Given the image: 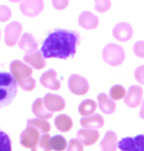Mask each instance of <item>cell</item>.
<instances>
[{
  "instance_id": "cell-1",
  "label": "cell",
  "mask_w": 144,
  "mask_h": 151,
  "mask_svg": "<svg viewBox=\"0 0 144 151\" xmlns=\"http://www.w3.org/2000/svg\"><path fill=\"white\" fill-rule=\"evenodd\" d=\"M80 40V35L77 32L57 29L47 35L40 51L45 59H67L76 54Z\"/></svg>"
},
{
  "instance_id": "cell-2",
  "label": "cell",
  "mask_w": 144,
  "mask_h": 151,
  "mask_svg": "<svg viewBox=\"0 0 144 151\" xmlns=\"http://www.w3.org/2000/svg\"><path fill=\"white\" fill-rule=\"evenodd\" d=\"M18 83L10 73L0 72V108L6 107L16 97Z\"/></svg>"
},
{
  "instance_id": "cell-3",
  "label": "cell",
  "mask_w": 144,
  "mask_h": 151,
  "mask_svg": "<svg viewBox=\"0 0 144 151\" xmlns=\"http://www.w3.org/2000/svg\"><path fill=\"white\" fill-rule=\"evenodd\" d=\"M102 58L108 65L116 67L125 61V50L116 43H108L102 50Z\"/></svg>"
},
{
  "instance_id": "cell-4",
  "label": "cell",
  "mask_w": 144,
  "mask_h": 151,
  "mask_svg": "<svg viewBox=\"0 0 144 151\" xmlns=\"http://www.w3.org/2000/svg\"><path fill=\"white\" fill-rule=\"evenodd\" d=\"M10 71L18 83L32 78V69L20 60H14L10 64Z\"/></svg>"
},
{
  "instance_id": "cell-5",
  "label": "cell",
  "mask_w": 144,
  "mask_h": 151,
  "mask_svg": "<svg viewBox=\"0 0 144 151\" xmlns=\"http://www.w3.org/2000/svg\"><path fill=\"white\" fill-rule=\"evenodd\" d=\"M118 147L122 151H144V134L122 138L118 142Z\"/></svg>"
},
{
  "instance_id": "cell-6",
  "label": "cell",
  "mask_w": 144,
  "mask_h": 151,
  "mask_svg": "<svg viewBox=\"0 0 144 151\" xmlns=\"http://www.w3.org/2000/svg\"><path fill=\"white\" fill-rule=\"evenodd\" d=\"M69 89L76 95H85L89 89V83L85 78L80 75L74 74L69 78Z\"/></svg>"
},
{
  "instance_id": "cell-7",
  "label": "cell",
  "mask_w": 144,
  "mask_h": 151,
  "mask_svg": "<svg viewBox=\"0 0 144 151\" xmlns=\"http://www.w3.org/2000/svg\"><path fill=\"white\" fill-rule=\"evenodd\" d=\"M39 132L32 127H27L20 135V143L26 148H34L40 140Z\"/></svg>"
},
{
  "instance_id": "cell-8",
  "label": "cell",
  "mask_w": 144,
  "mask_h": 151,
  "mask_svg": "<svg viewBox=\"0 0 144 151\" xmlns=\"http://www.w3.org/2000/svg\"><path fill=\"white\" fill-rule=\"evenodd\" d=\"M23 27L19 22H11L5 28V43L8 46H14L20 38Z\"/></svg>"
},
{
  "instance_id": "cell-9",
  "label": "cell",
  "mask_w": 144,
  "mask_h": 151,
  "mask_svg": "<svg viewBox=\"0 0 144 151\" xmlns=\"http://www.w3.org/2000/svg\"><path fill=\"white\" fill-rule=\"evenodd\" d=\"M43 102L48 111L51 113L62 111L66 106L64 98L60 95L53 94V93H46L43 98Z\"/></svg>"
},
{
  "instance_id": "cell-10",
  "label": "cell",
  "mask_w": 144,
  "mask_h": 151,
  "mask_svg": "<svg viewBox=\"0 0 144 151\" xmlns=\"http://www.w3.org/2000/svg\"><path fill=\"white\" fill-rule=\"evenodd\" d=\"M143 89L139 86H131L125 97V103L130 108H135L142 102Z\"/></svg>"
},
{
  "instance_id": "cell-11",
  "label": "cell",
  "mask_w": 144,
  "mask_h": 151,
  "mask_svg": "<svg viewBox=\"0 0 144 151\" xmlns=\"http://www.w3.org/2000/svg\"><path fill=\"white\" fill-rule=\"evenodd\" d=\"M133 29L130 24L121 22L114 27L113 29V35L117 40L119 41H127L130 40L133 37Z\"/></svg>"
},
{
  "instance_id": "cell-12",
  "label": "cell",
  "mask_w": 144,
  "mask_h": 151,
  "mask_svg": "<svg viewBox=\"0 0 144 151\" xmlns=\"http://www.w3.org/2000/svg\"><path fill=\"white\" fill-rule=\"evenodd\" d=\"M40 83L44 87L52 90H58L61 87V83L57 80V73L53 69H49L40 77Z\"/></svg>"
},
{
  "instance_id": "cell-13",
  "label": "cell",
  "mask_w": 144,
  "mask_h": 151,
  "mask_svg": "<svg viewBox=\"0 0 144 151\" xmlns=\"http://www.w3.org/2000/svg\"><path fill=\"white\" fill-rule=\"evenodd\" d=\"M99 132L96 129H82L77 132V137L83 145L89 146L94 144L96 141L98 140Z\"/></svg>"
},
{
  "instance_id": "cell-14",
  "label": "cell",
  "mask_w": 144,
  "mask_h": 151,
  "mask_svg": "<svg viewBox=\"0 0 144 151\" xmlns=\"http://www.w3.org/2000/svg\"><path fill=\"white\" fill-rule=\"evenodd\" d=\"M21 12L28 17H35L42 11V1H24L20 5Z\"/></svg>"
},
{
  "instance_id": "cell-15",
  "label": "cell",
  "mask_w": 144,
  "mask_h": 151,
  "mask_svg": "<svg viewBox=\"0 0 144 151\" xmlns=\"http://www.w3.org/2000/svg\"><path fill=\"white\" fill-rule=\"evenodd\" d=\"M99 19L93 13L89 11H83L79 17V25L85 29H93L98 27Z\"/></svg>"
},
{
  "instance_id": "cell-16",
  "label": "cell",
  "mask_w": 144,
  "mask_h": 151,
  "mask_svg": "<svg viewBox=\"0 0 144 151\" xmlns=\"http://www.w3.org/2000/svg\"><path fill=\"white\" fill-rule=\"evenodd\" d=\"M19 48L24 50L26 54H31L37 51V42L34 37L29 32H26L22 35L19 41Z\"/></svg>"
},
{
  "instance_id": "cell-17",
  "label": "cell",
  "mask_w": 144,
  "mask_h": 151,
  "mask_svg": "<svg viewBox=\"0 0 144 151\" xmlns=\"http://www.w3.org/2000/svg\"><path fill=\"white\" fill-rule=\"evenodd\" d=\"M24 61H25L27 64H29V66H32V68H35L37 70H40L45 67L46 62H45V58L43 57L41 51H35L34 53L31 54H26L24 56Z\"/></svg>"
},
{
  "instance_id": "cell-18",
  "label": "cell",
  "mask_w": 144,
  "mask_h": 151,
  "mask_svg": "<svg viewBox=\"0 0 144 151\" xmlns=\"http://www.w3.org/2000/svg\"><path fill=\"white\" fill-rule=\"evenodd\" d=\"M80 125L83 129H100L104 125V119L100 114H93L88 117H83L80 121Z\"/></svg>"
},
{
  "instance_id": "cell-19",
  "label": "cell",
  "mask_w": 144,
  "mask_h": 151,
  "mask_svg": "<svg viewBox=\"0 0 144 151\" xmlns=\"http://www.w3.org/2000/svg\"><path fill=\"white\" fill-rule=\"evenodd\" d=\"M98 106L100 110L105 114H113L116 110V103L113 99H111L106 93H99L97 96Z\"/></svg>"
},
{
  "instance_id": "cell-20",
  "label": "cell",
  "mask_w": 144,
  "mask_h": 151,
  "mask_svg": "<svg viewBox=\"0 0 144 151\" xmlns=\"http://www.w3.org/2000/svg\"><path fill=\"white\" fill-rule=\"evenodd\" d=\"M101 151H117L118 143H117V134L115 132L108 131L105 134L103 139L100 142Z\"/></svg>"
},
{
  "instance_id": "cell-21",
  "label": "cell",
  "mask_w": 144,
  "mask_h": 151,
  "mask_svg": "<svg viewBox=\"0 0 144 151\" xmlns=\"http://www.w3.org/2000/svg\"><path fill=\"white\" fill-rule=\"evenodd\" d=\"M32 113H34L35 116L39 119H43V120H47L50 119L52 117V113L50 111L47 110V108L44 105L43 99L42 98H37L32 103Z\"/></svg>"
},
{
  "instance_id": "cell-22",
  "label": "cell",
  "mask_w": 144,
  "mask_h": 151,
  "mask_svg": "<svg viewBox=\"0 0 144 151\" xmlns=\"http://www.w3.org/2000/svg\"><path fill=\"white\" fill-rule=\"evenodd\" d=\"M54 124H55L57 129L63 132H69L73 128V120L66 114L58 115L54 120Z\"/></svg>"
},
{
  "instance_id": "cell-23",
  "label": "cell",
  "mask_w": 144,
  "mask_h": 151,
  "mask_svg": "<svg viewBox=\"0 0 144 151\" xmlns=\"http://www.w3.org/2000/svg\"><path fill=\"white\" fill-rule=\"evenodd\" d=\"M27 127H32V128L37 129L39 132L47 134L50 131V124L46 120L35 118V119H29L27 121Z\"/></svg>"
},
{
  "instance_id": "cell-24",
  "label": "cell",
  "mask_w": 144,
  "mask_h": 151,
  "mask_svg": "<svg viewBox=\"0 0 144 151\" xmlns=\"http://www.w3.org/2000/svg\"><path fill=\"white\" fill-rule=\"evenodd\" d=\"M96 102L92 99H85L79 105V113L83 117L91 116L96 110Z\"/></svg>"
},
{
  "instance_id": "cell-25",
  "label": "cell",
  "mask_w": 144,
  "mask_h": 151,
  "mask_svg": "<svg viewBox=\"0 0 144 151\" xmlns=\"http://www.w3.org/2000/svg\"><path fill=\"white\" fill-rule=\"evenodd\" d=\"M50 146H51V149H53L54 151H63L66 148H68L67 147L68 143L64 137H62V135H60V134H57L51 137Z\"/></svg>"
},
{
  "instance_id": "cell-26",
  "label": "cell",
  "mask_w": 144,
  "mask_h": 151,
  "mask_svg": "<svg viewBox=\"0 0 144 151\" xmlns=\"http://www.w3.org/2000/svg\"><path fill=\"white\" fill-rule=\"evenodd\" d=\"M110 98L113 99V100H120V99H123L127 95V91H125V88L121 84H115L111 87L110 92H109Z\"/></svg>"
},
{
  "instance_id": "cell-27",
  "label": "cell",
  "mask_w": 144,
  "mask_h": 151,
  "mask_svg": "<svg viewBox=\"0 0 144 151\" xmlns=\"http://www.w3.org/2000/svg\"><path fill=\"white\" fill-rule=\"evenodd\" d=\"M50 139L51 137L49 134H42L40 137L39 142L37 143V146L32 149V151H51Z\"/></svg>"
},
{
  "instance_id": "cell-28",
  "label": "cell",
  "mask_w": 144,
  "mask_h": 151,
  "mask_svg": "<svg viewBox=\"0 0 144 151\" xmlns=\"http://www.w3.org/2000/svg\"><path fill=\"white\" fill-rule=\"evenodd\" d=\"M0 151H12L10 137L4 132H0Z\"/></svg>"
},
{
  "instance_id": "cell-29",
  "label": "cell",
  "mask_w": 144,
  "mask_h": 151,
  "mask_svg": "<svg viewBox=\"0 0 144 151\" xmlns=\"http://www.w3.org/2000/svg\"><path fill=\"white\" fill-rule=\"evenodd\" d=\"M67 151H83V144L77 138H72L69 141Z\"/></svg>"
},
{
  "instance_id": "cell-30",
  "label": "cell",
  "mask_w": 144,
  "mask_h": 151,
  "mask_svg": "<svg viewBox=\"0 0 144 151\" xmlns=\"http://www.w3.org/2000/svg\"><path fill=\"white\" fill-rule=\"evenodd\" d=\"M11 18V10L8 6L0 5V22H6Z\"/></svg>"
},
{
  "instance_id": "cell-31",
  "label": "cell",
  "mask_w": 144,
  "mask_h": 151,
  "mask_svg": "<svg viewBox=\"0 0 144 151\" xmlns=\"http://www.w3.org/2000/svg\"><path fill=\"white\" fill-rule=\"evenodd\" d=\"M133 52L135 56L139 58H144V40H139L134 43Z\"/></svg>"
},
{
  "instance_id": "cell-32",
  "label": "cell",
  "mask_w": 144,
  "mask_h": 151,
  "mask_svg": "<svg viewBox=\"0 0 144 151\" xmlns=\"http://www.w3.org/2000/svg\"><path fill=\"white\" fill-rule=\"evenodd\" d=\"M19 86L22 87V89L26 90V91H31L35 87V80L34 78H31L29 80L20 83Z\"/></svg>"
},
{
  "instance_id": "cell-33",
  "label": "cell",
  "mask_w": 144,
  "mask_h": 151,
  "mask_svg": "<svg viewBox=\"0 0 144 151\" xmlns=\"http://www.w3.org/2000/svg\"><path fill=\"white\" fill-rule=\"evenodd\" d=\"M111 6V2L110 1H96L95 2V10H97L98 12H100V13H104V12H106L109 10Z\"/></svg>"
},
{
  "instance_id": "cell-34",
  "label": "cell",
  "mask_w": 144,
  "mask_h": 151,
  "mask_svg": "<svg viewBox=\"0 0 144 151\" xmlns=\"http://www.w3.org/2000/svg\"><path fill=\"white\" fill-rule=\"evenodd\" d=\"M134 78L139 83L144 84V65L139 66L135 69L134 72Z\"/></svg>"
},
{
  "instance_id": "cell-35",
  "label": "cell",
  "mask_w": 144,
  "mask_h": 151,
  "mask_svg": "<svg viewBox=\"0 0 144 151\" xmlns=\"http://www.w3.org/2000/svg\"><path fill=\"white\" fill-rule=\"evenodd\" d=\"M68 4H69L68 1H53L52 2V5L57 10H63L65 7H67Z\"/></svg>"
},
{
  "instance_id": "cell-36",
  "label": "cell",
  "mask_w": 144,
  "mask_h": 151,
  "mask_svg": "<svg viewBox=\"0 0 144 151\" xmlns=\"http://www.w3.org/2000/svg\"><path fill=\"white\" fill-rule=\"evenodd\" d=\"M139 117L144 120V98H143V101L141 102V107H140V111H139Z\"/></svg>"
},
{
  "instance_id": "cell-37",
  "label": "cell",
  "mask_w": 144,
  "mask_h": 151,
  "mask_svg": "<svg viewBox=\"0 0 144 151\" xmlns=\"http://www.w3.org/2000/svg\"><path fill=\"white\" fill-rule=\"evenodd\" d=\"M0 38H1V32H0Z\"/></svg>"
}]
</instances>
